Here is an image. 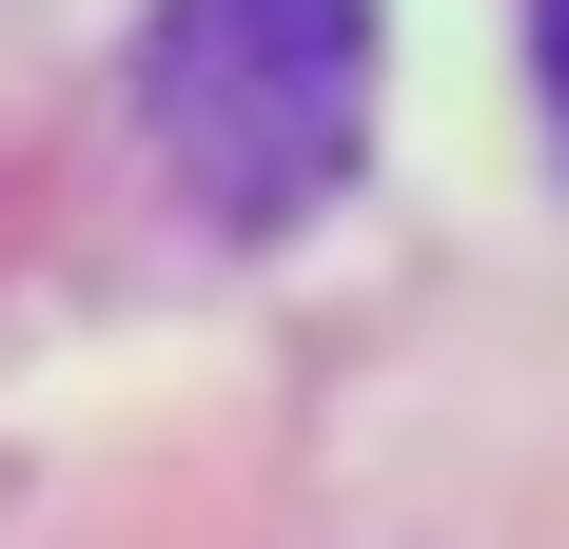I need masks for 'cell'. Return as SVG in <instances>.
I'll list each match as a JSON object with an SVG mask.
<instances>
[{
    "mask_svg": "<svg viewBox=\"0 0 569 549\" xmlns=\"http://www.w3.org/2000/svg\"><path fill=\"white\" fill-rule=\"evenodd\" d=\"M393 20L373 0H158L138 20V158L177 177L197 236H295L373 158Z\"/></svg>",
    "mask_w": 569,
    "mask_h": 549,
    "instance_id": "1",
    "label": "cell"
},
{
    "mask_svg": "<svg viewBox=\"0 0 569 549\" xmlns=\"http://www.w3.org/2000/svg\"><path fill=\"white\" fill-rule=\"evenodd\" d=\"M530 59H550V118H569V0H530Z\"/></svg>",
    "mask_w": 569,
    "mask_h": 549,
    "instance_id": "2",
    "label": "cell"
}]
</instances>
